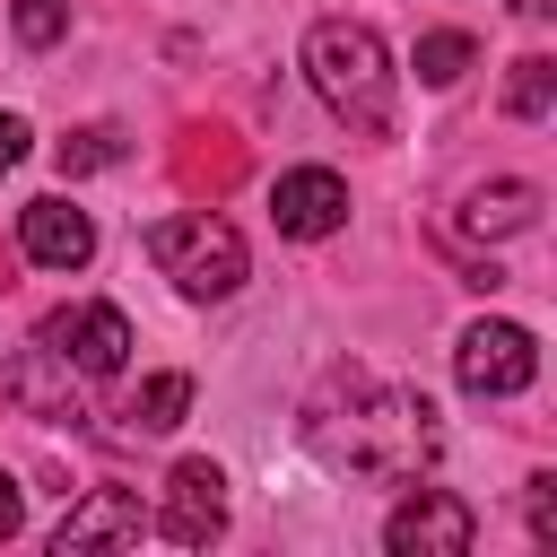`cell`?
Instances as JSON below:
<instances>
[{"label": "cell", "instance_id": "1", "mask_svg": "<svg viewBox=\"0 0 557 557\" xmlns=\"http://www.w3.org/2000/svg\"><path fill=\"white\" fill-rule=\"evenodd\" d=\"M339 392L357 400V418H305V435L322 444V461H339L348 479H409L435 453V409L418 392H383L366 374H339Z\"/></svg>", "mask_w": 557, "mask_h": 557}, {"label": "cell", "instance_id": "2", "mask_svg": "<svg viewBox=\"0 0 557 557\" xmlns=\"http://www.w3.org/2000/svg\"><path fill=\"white\" fill-rule=\"evenodd\" d=\"M305 78H313V96H322L339 122H357L366 139L392 131V52H383L374 26L322 17V26L305 35Z\"/></svg>", "mask_w": 557, "mask_h": 557}, {"label": "cell", "instance_id": "3", "mask_svg": "<svg viewBox=\"0 0 557 557\" xmlns=\"http://www.w3.org/2000/svg\"><path fill=\"white\" fill-rule=\"evenodd\" d=\"M148 261L183 287V296H235L244 287V235L209 209H174L148 226Z\"/></svg>", "mask_w": 557, "mask_h": 557}, {"label": "cell", "instance_id": "4", "mask_svg": "<svg viewBox=\"0 0 557 557\" xmlns=\"http://www.w3.org/2000/svg\"><path fill=\"white\" fill-rule=\"evenodd\" d=\"M453 374H461V392L505 400V392H522V383L540 374V339H531L522 322H470L461 348H453Z\"/></svg>", "mask_w": 557, "mask_h": 557}, {"label": "cell", "instance_id": "5", "mask_svg": "<svg viewBox=\"0 0 557 557\" xmlns=\"http://www.w3.org/2000/svg\"><path fill=\"white\" fill-rule=\"evenodd\" d=\"M44 348L78 374H122L131 322H122V305H61V313H44Z\"/></svg>", "mask_w": 557, "mask_h": 557}, {"label": "cell", "instance_id": "6", "mask_svg": "<svg viewBox=\"0 0 557 557\" xmlns=\"http://www.w3.org/2000/svg\"><path fill=\"white\" fill-rule=\"evenodd\" d=\"M470 531H479V522H470V505H461L453 487H418V496L383 522V548H392V557H461Z\"/></svg>", "mask_w": 557, "mask_h": 557}, {"label": "cell", "instance_id": "7", "mask_svg": "<svg viewBox=\"0 0 557 557\" xmlns=\"http://www.w3.org/2000/svg\"><path fill=\"white\" fill-rule=\"evenodd\" d=\"M17 244H26L35 270H87V261H96V218L70 209L61 191H44V200L17 209Z\"/></svg>", "mask_w": 557, "mask_h": 557}, {"label": "cell", "instance_id": "8", "mask_svg": "<svg viewBox=\"0 0 557 557\" xmlns=\"http://www.w3.org/2000/svg\"><path fill=\"white\" fill-rule=\"evenodd\" d=\"M157 531H165L174 548H209V540L226 531V479H218V461H174Z\"/></svg>", "mask_w": 557, "mask_h": 557}, {"label": "cell", "instance_id": "9", "mask_svg": "<svg viewBox=\"0 0 557 557\" xmlns=\"http://www.w3.org/2000/svg\"><path fill=\"white\" fill-rule=\"evenodd\" d=\"M157 522L139 513V496L131 487H87L70 513H61V531H52V548L70 557V548H139Z\"/></svg>", "mask_w": 557, "mask_h": 557}, {"label": "cell", "instance_id": "10", "mask_svg": "<svg viewBox=\"0 0 557 557\" xmlns=\"http://www.w3.org/2000/svg\"><path fill=\"white\" fill-rule=\"evenodd\" d=\"M0 400L26 409V418H78V366H61L44 339L0 357Z\"/></svg>", "mask_w": 557, "mask_h": 557}, {"label": "cell", "instance_id": "11", "mask_svg": "<svg viewBox=\"0 0 557 557\" xmlns=\"http://www.w3.org/2000/svg\"><path fill=\"white\" fill-rule=\"evenodd\" d=\"M270 218H278V235H331V226H348V183L331 174V165H296V174H278V191H270Z\"/></svg>", "mask_w": 557, "mask_h": 557}, {"label": "cell", "instance_id": "12", "mask_svg": "<svg viewBox=\"0 0 557 557\" xmlns=\"http://www.w3.org/2000/svg\"><path fill=\"white\" fill-rule=\"evenodd\" d=\"M531 218H540V183H522V174L479 183V191H470V209H461V226H470V235H522Z\"/></svg>", "mask_w": 557, "mask_h": 557}, {"label": "cell", "instance_id": "13", "mask_svg": "<svg viewBox=\"0 0 557 557\" xmlns=\"http://www.w3.org/2000/svg\"><path fill=\"white\" fill-rule=\"evenodd\" d=\"M548 104H557V61H548V52H522L513 78H505V113H513V122H540Z\"/></svg>", "mask_w": 557, "mask_h": 557}, {"label": "cell", "instance_id": "14", "mask_svg": "<svg viewBox=\"0 0 557 557\" xmlns=\"http://www.w3.org/2000/svg\"><path fill=\"white\" fill-rule=\"evenodd\" d=\"M183 409H191V374H148V383H139V400H131V426L165 435Z\"/></svg>", "mask_w": 557, "mask_h": 557}, {"label": "cell", "instance_id": "15", "mask_svg": "<svg viewBox=\"0 0 557 557\" xmlns=\"http://www.w3.org/2000/svg\"><path fill=\"white\" fill-rule=\"evenodd\" d=\"M470 52H479V44L444 26V35H426V44H418V78H426V87H453V78L470 70Z\"/></svg>", "mask_w": 557, "mask_h": 557}, {"label": "cell", "instance_id": "16", "mask_svg": "<svg viewBox=\"0 0 557 557\" xmlns=\"http://www.w3.org/2000/svg\"><path fill=\"white\" fill-rule=\"evenodd\" d=\"M113 157H122V131H104V122L61 139V174H96V165H113Z\"/></svg>", "mask_w": 557, "mask_h": 557}, {"label": "cell", "instance_id": "17", "mask_svg": "<svg viewBox=\"0 0 557 557\" xmlns=\"http://www.w3.org/2000/svg\"><path fill=\"white\" fill-rule=\"evenodd\" d=\"M9 26H17V44H61L70 9H61V0H17V9H9Z\"/></svg>", "mask_w": 557, "mask_h": 557}, {"label": "cell", "instance_id": "18", "mask_svg": "<svg viewBox=\"0 0 557 557\" xmlns=\"http://www.w3.org/2000/svg\"><path fill=\"white\" fill-rule=\"evenodd\" d=\"M531 531L557 540V479H531Z\"/></svg>", "mask_w": 557, "mask_h": 557}, {"label": "cell", "instance_id": "19", "mask_svg": "<svg viewBox=\"0 0 557 557\" xmlns=\"http://www.w3.org/2000/svg\"><path fill=\"white\" fill-rule=\"evenodd\" d=\"M17 522H26V496H17V479L0 470V540H17Z\"/></svg>", "mask_w": 557, "mask_h": 557}, {"label": "cell", "instance_id": "20", "mask_svg": "<svg viewBox=\"0 0 557 557\" xmlns=\"http://www.w3.org/2000/svg\"><path fill=\"white\" fill-rule=\"evenodd\" d=\"M17 157H26V122H17V113H0V174H9Z\"/></svg>", "mask_w": 557, "mask_h": 557}]
</instances>
